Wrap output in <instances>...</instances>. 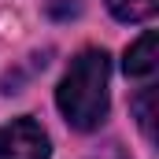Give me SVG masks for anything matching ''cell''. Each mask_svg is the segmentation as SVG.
<instances>
[{
    "mask_svg": "<svg viewBox=\"0 0 159 159\" xmlns=\"http://www.w3.org/2000/svg\"><path fill=\"white\" fill-rule=\"evenodd\" d=\"M107 78H111V59L104 48H85L78 59H70L56 89V104L74 129L89 133L107 119Z\"/></svg>",
    "mask_w": 159,
    "mask_h": 159,
    "instance_id": "1",
    "label": "cell"
},
{
    "mask_svg": "<svg viewBox=\"0 0 159 159\" xmlns=\"http://www.w3.org/2000/svg\"><path fill=\"white\" fill-rule=\"evenodd\" d=\"M48 133L34 119H15L0 126V159H48Z\"/></svg>",
    "mask_w": 159,
    "mask_h": 159,
    "instance_id": "2",
    "label": "cell"
},
{
    "mask_svg": "<svg viewBox=\"0 0 159 159\" xmlns=\"http://www.w3.org/2000/svg\"><path fill=\"white\" fill-rule=\"evenodd\" d=\"M156 59H159V56H156V34L148 30L137 44H129V48H126L122 67H126V74H129V78H152V74H156Z\"/></svg>",
    "mask_w": 159,
    "mask_h": 159,
    "instance_id": "3",
    "label": "cell"
},
{
    "mask_svg": "<svg viewBox=\"0 0 159 159\" xmlns=\"http://www.w3.org/2000/svg\"><path fill=\"white\" fill-rule=\"evenodd\" d=\"M159 7V0H107V11L119 19V22H144L152 19Z\"/></svg>",
    "mask_w": 159,
    "mask_h": 159,
    "instance_id": "4",
    "label": "cell"
},
{
    "mask_svg": "<svg viewBox=\"0 0 159 159\" xmlns=\"http://www.w3.org/2000/svg\"><path fill=\"white\" fill-rule=\"evenodd\" d=\"M152 100H156V89L144 85L137 96H133V115H137V126L144 129V137L152 141Z\"/></svg>",
    "mask_w": 159,
    "mask_h": 159,
    "instance_id": "5",
    "label": "cell"
}]
</instances>
